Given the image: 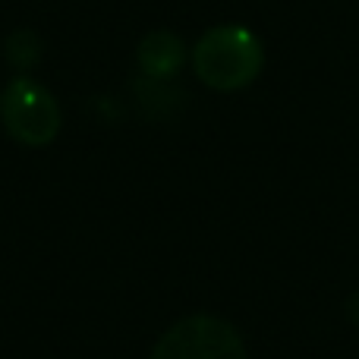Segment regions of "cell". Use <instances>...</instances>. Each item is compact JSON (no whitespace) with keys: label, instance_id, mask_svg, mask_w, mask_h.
I'll use <instances>...</instances> for the list:
<instances>
[{"label":"cell","instance_id":"obj_1","mask_svg":"<svg viewBox=\"0 0 359 359\" xmlns=\"http://www.w3.org/2000/svg\"><path fill=\"white\" fill-rule=\"evenodd\" d=\"M265 48L259 35L240 22L215 25L192 48V69L215 92H236L259 79Z\"/></svg>","mask_w":359,"mask_h":359},{"label":"cell","instance_id":"obj_2","mask_svg":"<svg viewBox=\"0 0 359 359\" xmlns=\"http://www.w3.org/2000/svg\"><path fill=\"white\" fill-rule=\"evenodd\" d=\"M0 123L19 145L44 149L57 139L63 117L57 98L41 82L32 76H16L0 92Z\"/></svg>","mask_w":359,"mask_h":359},{"label":"cell","instance_id":"obj_3","mask_svg":"<svg viewBox=\"0 0 359 359\" xmlns=\"http://www.w3.org/2000/svg\"><path fill=\"white\" fill-rule=\"evenodd\" d=\"M149 359H249L240 331L217 316H189L158 337Z\"/></svg>","mask_w":359,"mask_h":359},{"label":"cell","instance_id":"obj_4","mask_svg":"<svg viewBox=\"0 0 359 359\" xmlns=\"http://www.w3.org/2000/svg\"><path fill=\"white\" fill-rule=\"evenodd\" d=\"M139 69L145 76H155V79H168L174 76L180 67L186 63V44L180 41L174 32H149V35L139 41Z\"/></svg>","mask_w":359,"mask_h":359},{"label":"cell","instance_id":"obj_5","mask_svg":"<svg viewBox=\"0 0 359 359\" xmlns=\"http://www.w3.org/2000/svg\"><path fill=\"white\" fill-rule=\"evenodd\" d=\"M38 54H41V41H38V35L29 29L10 35V41H6V57H10V63H16V67H22V69L32 67V63L38 60Z\"/></svg>","mask_w":359,"mask_h":359},{"label":"cell","instance_id":"obj_6","mask_svg":"<svg viewBox=\"0 0 359 359\" xmlns=\"http://www.w3.org/2000/svg\"><path fill=\"white\" fill-rule=\"evenodd\" d=\"M344 312H347V318H350V322H353L356 328H359V290L347 299V303H344Z\"/></svg>","mask_w":359,"mask_h":359}]
</instances>
